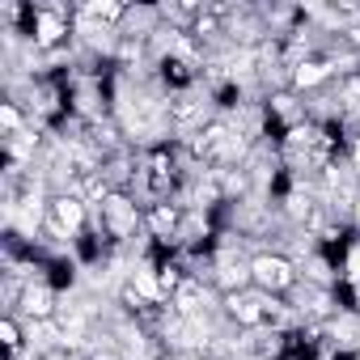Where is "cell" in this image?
<instances>
[{
	"label": "cell",
	"instance_id": "1",
	"mask_svg": "<svg viewBox=\"0 0 360 360\" xmlns=\"http://www.w3.org/2000/svg\"><path fill=\"white\" fill-rule=\"evenodd\" d=\"M250 271H255V288H263V292H271V297H288V292L297 288V280H301L297 263L284 259V255H276V250L255 255V259H250Z\"/></svg>",
	"mask_w": 360,
	"mask_h": 360
},
{
	"label": "cell",
	"instance_id": "2",
	"mask_svg": "<svg viewBox=\"0 0 360 360\" xmlns=\"http://www.w3.org/2000/svg\"><path fill=\"white\" fill-rule=\"evenodd\" d=\"M335 81V68H330V60H322V56H314V60H301L297 68H292V94H318V89H326Z\"/></svg>",
	"mask_w": 360,
	"mask_h": 360
},
{
	"label": "cell",
	"instance_id": "3",
	"mask_svg": "<svg viewBox=\"0 0 360 360\" xmlns=\"http://www.w3.org/2000/svg\"><path fill=\"white\" fill-rule=\"evenodd\" d=\"M339 276H343V288H360V233L343 246V255H339Z\"/></svg>",
	"mask_w": 360,
	"mask_h": 360
}]
</instances>
